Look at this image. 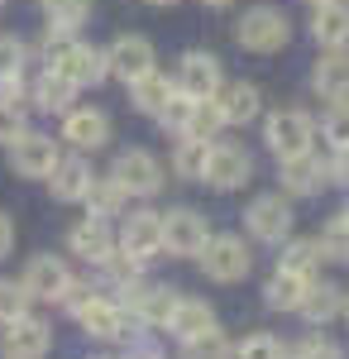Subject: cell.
Masks as SVG:
<instances>
[{
	"instance_id": "cell-1",
	"label": "cell",
	"mask_w": 349,
	"mask_h": 359,
	"mask_svg": "<svg viewBox=\"0 0 349 359\" xmlns=\"http://www.w3.org/2000/svg\"><path fill=\"white\" fill-rule=\"evenodd\" d=\"M235 39L249 53H278L292 39V20L282 10H273V5H259V10H244V20L235 25Z\"/></svg>"
},
{
	"instance_id": "cell-2",
	"label": "cell",
	"mask_w": 349,
	"mask_h": 359,
	"mask_svg": "<svg viewBox=\"0 0 349 359\" xmlns=\"http://www.w3.org/2000/svg\"><path fill=\"white\" fill-rule=\"evenodd\" d=\"M196 259H201L206 278H215V283H240L254 269V254H249V245H244L240 235H211Z\"/></svg>"
},
{
	"instance_id": "cell-3",
	"label": "cell",
	"mask_w": 349,
	"mask_h": 359,
	"mask_svg": "<svg viewBox=\"0 0 349 359\" xmlns=\"http://www.w3.org/2000/svg\"><path fill=\"white\" fill-rule=\"evenodd\" d=\"M264 139H268V149L278 154V158H301V154H311L316 125H311L306 111H278V115H268Z\"/></svg>"
},
{
	"instance_id": "cell-4",
	"label": "cell",
	"mask_w": 349,
	"mask_h": 359,
	"mask_svg": "<svg viewBox=\"0 0 349 359\" xmlns=\"http://www.w3.org/2000/svg\"><path fill=\"white\" fill-rule=\"evenodd\" d=\"M110 177L125 187V196H153L163 187V163L149 149H125L110 168Z\"/></svg>"
},
{
	"instance_id": "cell-5",
	"label": "cell",
	"mask_w": 349,
	"mask_h": 359,
	"mask_svg": "<svg viewBox=\"0 0 349 359\" xmlns=\"http://www.w3.org/2000/svg\"><path fill=\"white\" fill-rule=\"evenodd\" d=\"M249 172H254V158L244 154L240 144H211L206 168H201V182H211L215 192H235V187L249 182Z\"/></svg>"
},
{
	"instance_id": "cell-6",
	"label": "cell",
	"mask_w": 349,
	"mask_h": 359,
	"mask_svg": "<svg viewBox=\"0 0 349 359\" xmlns=\"http://www.w3.org/2000/svg\"><path fill=\"white\" fill-rule=\"evenodd\" d=\"M48 345H53V331H48V321H39V316H15V321H5V335H0V350L5 359H43L48 355Z\"/></svg>"
},
{
	"instance_id": "cell-7",
	"label": "cell",
	"mask_w": 349,
	"mask_h": 359,
	"mask_svg": "<svg viewBox=\"0 0 349 359\" xmlns=\"http://www.w3.org/2000/svg\"><path fill=\"white\" fill-rule=\"evenodd\" d=\"M172 82H177V91L191 96V101H211L215 91L225 86V82H220V57L191 48V53L177 62V77H172Z\"/></svg>"
},
{
	"instance_id": "cell-8",
	"label": "cell",
	"mask_w": 349,
	"mask_h": 359,
	"mask_svg": "<svg viewBox=\"0 0 349 359\" xmlns=\"http://www.w3.org/2000/svg\"><path fill=\"white\" fill-rule=\"evenodd\" d=\"M206 240H211L206 216H196V211H187V206H177V211H167V216H163V249H167V254L191 259V254H201V249H206Z\"/></svg>"
},
{
	"instance_id": "cell-9",
	"label": "cell",
	"mask_w": 349,
	"mask_h": 359,
	"mask_svg": "<svg viewBox=\"0 0 349 359\" xmlns=\"http://www.w3.org/2000/svg\"><path fill=\"white\" fill-rule=\"evenodd\" d=\"M106 62H110V72L130 86V82H139L144 72H153L158 57H153V43H149L144 34H120V39L106 48Z\"/></svg>"
},
{
	"instance_id": "cell-10",
	"label": "cell",
	"mask_w": 349,
	"mask_h": 359,
	"mask_svg": "<svg viewBox=\"0 0 349 359\" xmlns=\"http://www.w3.org/2000/svg\"><path fill=\"white\" fill-rule=\"evenodd\" d=\"M53 72H62L72 86H101L110 77V62H106V53L101 48H91V43H67L62 48V57L53 62Z\"/></svg>"
},
{
	"instance_id": "cell-11",
	"label": "cell",
	"mask_w": 349,
	"mask_h": 359,
	"mask_svg": "<svg viewBox=\"0 0 349 359\" xmlns=\"http://www.w3.org/2000/svg\"><path fill=\"white\" fill-rule=\"evenodd\" d=\"M57 163V139L53 135H20L10 144V168L20 172V177H48Z\"/></svg>"
},
{
	"instance_id": "cell-12",
	"label": "cell",
	"mask_w": 349,
	"mask_h": 359,
	"mask_svg": "<svg viewBox=\"0 0 349 359\" xmlns=\"http://www.w3.org/2000/svg\"><path fill=\"white\" fill-rule=\"evenodd\" d=\"M120 249L130 254V259H153L163 254V211H135V216H125V230H120Z\"/></svg>"
},
{
	"instance_id": "cell-13",
	"label": "cell",
	"mask_w": 349,
	"mask_h": 359,
	"mask_svg": "<svg viewBox=\"0 0 349 359\" xmlns=\"http://www.w3.org/2000/svg\"><path fill=\"white\" fill-rule=\"evenodd\" d=\"M20 283L29 287V297H39V302H62V292L72 287V273H67V264H62V259L39 254V259L25 269V278H20Z\"/></svg>"
},
{
	"instance_id": "cell-14",
	"label": "cell",
	"mask_w": 349,
	"mask_h": 359,
	"mask_svg": "<svg viewBox=\"0 0 349 359\" xmlns=\"http://www.w3.org/2000/svg\"><path fill=\"white\" fill-rule=\"evenodd\" d=\"M244 216H249V230H254L259 240H268V245H282V240H287V230H292V206H287L278 192L259 196Z\"/></svg>"
},
{
	"instance_id": "cell-15",
	"label": "cell",
	"mask_w": 349,
	"mask_h": 359,
	"mask_svg": "<svg viewBox=\"0 0 349 359\" xmlns=\"http://www.w3.org/2000/svg\"><path fill=\"white\" fill-rule=\"evenodd\" d=\"M72 316H77L81 326H86V335H96V340H120V335H125V306L110 302V297H86Z\"/></svg>"
},
{
	"instance_id": "cell-16",
	"label": "cell",
	"mask_w": 349,
	"mask_h": 359,
	"mask_svg": "<svg viewBox=\"0 0 349 359\" xmlns=\"http://www.w3.org/2000/svg\"><path fill=\"white\" fill-rule=\"evenodd\" d=\"M67 245H72V254H81L86 264H106L110 254H115V235H110V221H101V216H86L81 225H72Z\"/></svg>"
},
{
	"instance_id": "cell-17",
	"label": "cell",
	"mask_w": 349,
	"mask_h": 359,
	"mask_svg": "<svg viewBox=\"0 0 349 359\" xmlns=\"http://www.w3.org/2000/svg\"><path fill=\"white\" fill-rule=\"evenodd\" d=\"M211 101H215V111H220V120H225V125H249V120L259 115V106H264V96H259V86H254V82L220 86Z\"/></svg>"
},
{
	"instance_id": "cell-18",
	"label": "cell",
	"mask_w": 349,
	"mask_h": 359,
	"mask_svg": "<svg viewBox=\"0 0 349 359\" xmlns=\"http://www.w3.org/2000/svg\"><path fill=\"white\" fill-rule=\"evenodd\" d=\"M62 139H67L72 149H106V139H110L106 111H67V120H62Z\"/></svg>"
},
{
	"instance_id": "cell-19",
	"label": "cell",
	"mask_w": 349,
	"mask_h": 359,
	"mask_svg": "<svg viewBox=\"0 0 349 359\" xmlns=\"http://www.w3.org/2000/svg\"><path fill=\"white\" fill-rule=\"evenodd\" d=\"M311 82H316V91H321L330 106H335V101H349V53L345 48H330V53L316 62Z\"/></svg>"
},
{
	"instance_id": "cell-20",
	"label": "cell",
	"mask_w": 349,
	"mask_h": 359,
	"mask_svg": "<svg viewBox=\"0 0 349 359\" xmlns=\"http://www.w3.org/2000/svg\"><path fill=\"white\" fill-rule=\"evenodd\" d=\"M211 326H215V311L206 302H196V297H177L172 316H167V331L177 335L182 345H187V340H196V335H206Z\"/></svg>"
},
{
	"instance_id": "cell-21",
	"label": "cell",
	"mask_w": 349,
	"mask_h": 359,
	"mask_svg": "<svg viewBox=\"0 0 349 359\" xmlns=\"http://www.w3.org/2000/svg\"><path fill=\"white\" fill-rule=\"evenodd\" d=\"M325 182V163L316 158V154H301V158H282V187L292 196H311V192H321Z\"/></svg>"
},
{
	"instance_id": "cell-22",
	"label": "cell",
	"mask_w": 349,
	"mask_h": 359,
	"mask_svg": "<svg viewBox=\"0 0 349 359\" xmlns=\"http://www.w3.org/2000/svg\"><path fill=\"white\" fill-rule=\"evenodd\" d=\"M311 34H316V43H321V48H345V43H349V0L316 5Z\"/></svg>"
},
{
	"instance_id": "cell-23",
	"label": "cell",
	"mask_w": 349,
	"mask_h": 359,
	"mask_svg": "<svg viewBox=\"0 0 349 359\" xmlns=\"http://www.w3.org/2000/svg\"><path fill=\"white\" fill-rule=\"evenodd\" d=\"M91 168L81 163V158H57L53 172H48V187H53L57 201H81V196L91 192Z\"/></svg>"
},
{
	"instance_id": "cell-24",
	"label": "cell",
	"mask_w": 349,
	"mask_h": 359,
	"mask_svg": "<svg viewBox=\"0 0 349 359\" xmlns=\"http://www.w3.org/2000/svg\"><path fill=\"white\" fill-rule=\"evenodd\" d=\"M306 321H316V326H325L330 316H340L345 311V292L335 287V283H316L311 278V287H306V297H301V306H296Z\"/></svg>"
},
{
	"instance_id": "cell-25",
	"label": "cell",
	"mask_w": 349,
	"mask_h": 359,
	"mask_svg": "<svg viewBox=\"0 0 349 359\" xmlns=\"http://www.w3.org/2000/svg\"><path fill=\"white\" fill-rule=\"evenodd\" d=\"M172 91H177V82H167L158 67H153V72H144L139 82H130V96H135V106L144 115H158L163 106L172 101Z\"/></svg>"
},
{
	"instance_id": "cell-26",
	"label": "cell",
	"mask_w": 349,
	"mask_h": 359,
	"mask_svg": "<svg viewBox=\"0 0 349 359\" xmlns=\"http://www.w3.org/2000/svg\"><path fill=\"white\" fill-rule=\"evenodd\" d=\"M306 287H311V273L278 269V273L268 278V306H278V311H296L301 297H306Z\"/></svg>"
},
{
	"instance_id": "cell-27",
	"label": "cell",
	"mask_w": 349,
	"mask_h": 359,
	"mask_svg": "<svg viewBox=\"0 0 349 359\" xmlns=\"http://www.w3.org/2000/svg\"><path fill=\"white\" fill-rule=\"evenodd\" d=\"M72 91H77V86L67 82L62 72L48 67V72L34 82V106H39V111H62V115H67V111H72Z\"/></svg>"
},
{
	"instance_id": "cell-28",
	"label": "cell",
	"mask_w": 349,
	"mask_h": 359,
	"mask_svg": "<svg viewBox=\"0 0 349 359\" xmlns=\"http://www.w3.org/2000/svg\"><path fill=\"white\" fill-rule=\"evenodd\" d=\"M81 201H86V211H91V216L110 221V216H120V211H125V201H130V196H125V187H120L115 177H91V192L81 196Z\"/></svg>"
},
{
	"instance_id": "cell-29",
	"label": "cell",
	"mask_w": 349,
	"mask_h": 359,
	"mask_svg": "<svg viewBox=\"0 0 349 359\" xmlns=\"http://www.w3.org/2000/svg\"><path fill=\"white\" fill-rule=\"evenodd\" d=\"M206 154H211L206 139H177V149H172V172L187 177V182H196L201 168H206Z\"/></svg>"
},
{
	"instance_id": "cell-30",
	"label": "cell",
	"mask_w": 349,
	"mask_h": 359,
	"mask_svg": "<svg viewBox=\"0 0 349 359\" xmlns=\"http://www.w3.org/2000/svg\"><path fill=\"white\" fill-rule=\"evenodd\" d=\"M220 111H215V101H191V111H187V125H182V139H206L211 144L215 135H220Z\"/></svg>"
},
{
	"instance_id": "cell-31",
	"label": "cell",
	"mask_w": 349,
	"mask_h": 359,
	"mask_svg": "<svg viewBox=\"0 0 349 359\" xmlns=\"http://www.w3.org/2000/svg\"><path fill=\"white\" fill-rule=\"evenodd\" d=\"M20 72H25V43L0 34V86H5V96L20 91Z\"/></svg>"
},
{
	"instance_id": "cell-32",
	"label": "cell",
	"mask_w": 349,
	"mask_h": 359,
	"mask_svg": "<svg viewBox=\"0 0 349 359\" xmlns=\"http://www.w3.org/2000/svg\"><path fill=\"white\" fill-rule=\"evenodd\" d=\"M43 15L53 29H77L91 15V0H43Z\"/></svg>"
},
{
	"instance_id": "cell-33",
	"label": "cell",
	"mask_w": 349,
	"mask_h": 359,
	"mask_svg": "<svg viewBox=\"0 0 349 359\" xmlns=\"http://www.w3.org/2000/svg\"><path fill=\"white\" fill-rule=\"evenodd\" d=\"M321 259H335V264H349V221L345 216H335V221L321 230Z\"/></svg>"
},
{
	"instance_id": "cell-34",
	"label": "cell",
	"mask_w": 349,
	"mask_h": 359,
	"mask_svg": "<svg viewBox=\"0 0 349 359\" xmlns=\"http://www.w3.org/2000/svg\"><path fill=\"white\" fill-rule=\"evenodd\" d=\"M282 269H292V273H316V269H321V245H316V240H292V245L282 249Z\"/></svg>"
},
{
	"instance_id": "cell-35",
	"label": "cell",
	"mask_w": 349,
	"mask_h": 359,
	"mask_svg": "<svg viewBox=\"0 0 349 359\" xmlns=\"http://www.w3.org/2000/svg\"><path fill=\"white\" fill-rule=\"evenodd\" d=\"M29 287L25 283H15V278H0V321H15V316H25L29 311Z\"/></svg>"
},
{
	"instance_id": "cell-36",
	"label": "cell",
	"mask_w": 349,
	"mask_h": 359,
	"mask_svg": "<svg viewBox=\"0 0 349 359\" xmlns=\"http://www.w3.org/2000/svg\"><path fill=\"white\" fill-rule=\"evenodd\" d=\"M172 306H177V297H172L167 287H149V297H144V306H139V321H149V326H167Z\"/></svg>"
},
{
	"instance_id": "cell-37",
	"label": "cell",
	"mask_w": 349,
	"mask_h": 359,
	"mask_svg": "<svg viewBox=\"0 0 349 359\" xmlns=\"http://www.w3.org/2000/svg\"><path fill=\"white\" fill-rule=\"evenodd\" d=\"M321 135L330 139V149H349V101H335L321 120Z\"/></svg>"
},
{
	"instance_id": "cell-38",
	"label": "cell",
	"mask_w": 349,
	"mask_h": 359,
	"mask_svg": "<svg viewBox=\"0 0 349 359\" xmlns=\"http://www.w3.org/2000/svg\"><path fill=\"white\" fill-rule=\"evenodd\" d=\"M187 359H235V350H230V340L215 331H206V335H196V340H187Z\"/></svg>"
},
{
	"instance_id": "cell-39",
	"label": "cell",
	"mask_w": 349,
	"mask_h": 359,
	"mask_svg": "<svg viewBox=\"0 0 349 359\" xmlns=\"http://www.w3.org/2000/svg\"><path fill=\"white\" fill-rule=\"evenodd\" d=\"M25 135V106L15 96H0V144H15Z\"/></svg>"
},
{
	"instance_id": "cell-40",
	"label": "cell",
	"mask_w": 349,
	"mask_h": 359,
	"mask_svg": "<svg viewBox=\"0 0 349 359\" xmlns=\"http://www.w3.org/2000/svg\"><path fill=\"white\" fill-rule=\"evenodd\" d=\"M235 359H287V355H282V345L273 335H249L240 350H235Z\"/></svg>"
},
{
	"instance_id": "cell-41",
	"label": "cell",
	"mask_w": 349,
	"mask_h": 359,
	"mask_svg": "<svg viewBox=\"0 0 349 359\" xmlns=\"http://www.w3.org/2000/svg\"><path fill=\"white\" fill-rule=\"evenodd\" d=\"M292 359H340V350H335L330 340H321V335H311V340H301V345H296Z\"/></svg>"
},
{
	"instance_id": "cell-42",
	"label": "cell",
	"mask_w": 349,
	"mask_h": 359,
	"mask_svg": "<svg viewBox=\"0 0 349 359\" xmlns=\"http://www.w3.org/2000/svg\"><path fill=\"white\" fill-rule=\"evenodd\" d=\"M325 177L349 187V149H335V158H325Z\"/></svg>"
},
{
	"instance_id": "cell-43",
	"label": "cell",
	"mask_w": 349,
	"mask_h": 359,
	"mask_svg": "<svg viewBox=\"0 0 349 359\" xmlns=\"http://www.w3.org/2000/svg\"><path fill=\"white\" fill-rule=\"evenodd\" d=\"M10 249H15V225H10V216L0 211V259H5Z\"/></svg>"
},
{
	"instance_id": "cell-44",
	"label": "cell",
	"mask_w": 349,
	"mask_h": 359,
	"mask_svg": "<svg viewBox=\"0 0 349 359\" xmlns=\"http://www.w3.org/2000/svg\"><path fill=\"white\" fill-rule=\"evenodd\" d=\"M206 5H215V10H225V5H235V0H206Z\"/></svg>"
},
{
	"instance_id": "cell-45",
	"label": "cell",
	"mask_w": 349,
	"mask_h": 359,
	"mask_svg": "<svg viewBox=\"0 0 349 359\" xmlns=\"http://www.w3.org/2000/svg\"><path fill=\"white\" fill-rule=\"evenodd\" d=\"M149 5H177V0H149Z\"/></svg>"
},
{
	"instance_id": "cell-46",
	"label": "cell",
	"mask_w": 349,
	"mask_h": 359,
	"mask_svg": "<svg viewBox=\"0 0 349 359\" xmlns=\"http://www.w3.org/2000/svg\"><path fill=\"white\" fill-rule=\"evenodd\" d=\"M306 5H330V0H306Z\"/></svg>"
},
{
	"instance_id": "cell-47",
	"label": "cell",
	"mask_w": 349,
	"mask_h": 359,
	"mask_svg": "<svg viewBox=\"0 0 349 359\" xmlns=\"http://www.w3.org/2000/svg\"><path fill=\"white\" fill-rule=\"evenodd\" d=\"M340 216H345V221H349V206H345V211H340Z\"/></svg>"
},
{
	"instance_id": "cell-48",
	"label": "cell",
	"mask_w": 349,
	"mask_h": 359,
	"mask_svg": "<svg viewBox=\"0 0 349 359\" xmlns=\"http://www.w3.org/2000/svg\"><path fill=\"white\" fill-rule=\"evenodd\" d=\"M345 316H349V297H345Z\"/></svg>"
},
{
	"instance_id": "cell-49",
	"label": "cell",
	"mask_w": 349,
	"mask_h": 359,
	"mask_svg": "<svg viewBox=\"0 0 349 359\" xmlns=\"http://www.w3.org/2000/svg\"><path fill=\"white\" fill-rule=\"evenodd\" d=\"M0 96H5V86H0Z\"/></svg>"
},
{
	"instance_id": "cell-50",
	"label": "cell",
	"mask_w": 349,
	"mask_h": 359,
	"mask_svg": "<svg viewBox=\"0 0 349 359\" xmlns=\"http://www.w3.org/2000/svg\"><path fill=\"white\" fill-rule=\"evenodd\" d=\"M144 359H153V355H144Z\"/></svg>"
}]
</instances>
